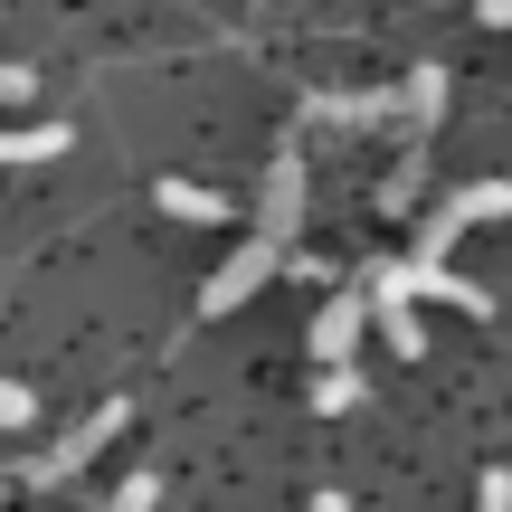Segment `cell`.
Returning a JSON list of instances; mask_svg holds the SVG:
<instances>
[{
  "label": "cell",
  "mask_w": 512,
  "mask_h": 512,
  "mask_svg": "<svg viewBox=\"0 0 512 512\" xmlns=\"http://www.w3.org/2000/svg\"><path fill=\"white\" fill-rule=\"evenodd\" d=\"M484 219H512V181H465L446 209H427V228H418V266H446V247H456L465 228H484Z\"/></svg>",
  "instance_id": "6da1fadb"
},
{
  "label": "cell",
  "mask_w": 512,
  "mask_h": 512,
  "mask_svg": "<svg viewBox=\"0 0 512 512\" xmlns=\"http://www.w3.org/2000/svg\"><path fill=\"white\" fill-rule=\"evenodd\" d=\"M124 418H133V399H105V408H86V418H76L67 437H57L48 456L29 465V484H76V475H86V465L114 446V427H124Z\"/></svg>",
  "instance_id": "7a4b0ae2"
},
{
  "label": "cell",
  "mask_w": 512,
  "mask_h": 512,
  "mask_svg": "<svg viewBox=\"0 0 512 512\" xmlns=\"http://www.w3.org/2000/svg\"><path fill=\"white\" fill-rule=\"evenodd\" d=\"M275 266H285V256H275L266 238H247V247H238V256H228V266H219V275H209V285H200V313H209V323H219V313L256 304V294L275 285Z\"/></svg>",
  "instance_id": "3957f363"
},
{
  "label": "cell",
  "mask_w": 512,
  "mask_h": 512,
  "mask_svg": "<svg viewBox=\"0 0 512 512\" xmlns=\"http://www.w3.org/2000/svg\"><path fill=\"white\" fill-rule=\"evenodd\" d=\"M361 304L380 313V342L399 351V361H418V351H427V323H418V304H408V294H399V266H370Z\"/></svg>",
  "instance_id": "277c9868"
},
{
  "label": "cell",
  "mask_w": 512,
  "mask_h": 512,
  "mask_svg": "<svg viewBox=\"0 0 512 512\" xmlns=\"http://www.w3.org/2000/svg\"><path fill=\"white\" fill-rule=\"evenodd\" d=\"M361 332H370V304H361V285H342L323 313H313V361H323V370H351Z\"/></svg>",
  "instance_id": "5b68a950"
},
{
  "label": "cell",
  "mask_w": 512,
  "mask_h": 512,
  "mask_svg": "<svg viewBox=\"0 0 512 512\" xmlns=\"http://www.w3.org/2000/svg\"><path fill=\"white\" fill-rule=\"evenodd\" d=\"M294 228H304V162L285 152V162H275V181H266V209H256V238L285 256V238H294Z\"/></svg>",
  "instance_id": "8992f818"
},
{
  "label": "cell",
  "mask_w": 512,
  "mask_h": 512,
  "mask_svg": "<svg viewBox=\"0 0 512 512\" xmlns=\"http://www.w3.org/2000/svg\"><path fill=\"white\" fill-rule=\"evenodd\" d=\"M399 294H408V304H446V313H494L484 285H465V275H446V266H418V256L399 266Z\"/></svg>",
  "instance_id": "52a82bcc"
},
{
  "label": "cell",
  "mask_w": 512,
  "mask_h": 512,
  "mask_svg": "<svg viewBox=\"0 0 512 512\" xmlns=\"http://www.w3.org/2000/svg\"><path fill=\"white\" fill-rule=\"evenodd\" d=\"M67 152V124H0V171H38Z\"/></svg>",
  "instance_id": "ba28073f"
},
{
  "label": "cell",
  "mask_w": 512,
  "mask_h": 512,
  "mask_svg": "<svg viewBox=\"0 0 512 512\" xmlns=\"http://www.w3.org/2000/svg\"><path fill=\"white\" fill-rule=\"evenodd\" d=\"M152 200H162V219H190V228L228 219V190H209V181H152Z\"/></svg>",
  "instance_id": "9c48e42d"
},
{
  "label": "cell",
  "mask_w": 512,
  "mask_h": 512,
  "mask_svg": "<svg viewBox=\"0 0 512 512\" xmlns=\"http://www.w3.org/2000/svg\"><path fill=\"white\" fill-rule=\"evenodd\" d=\"M313 408H323V418L361 408V370H323V380H313Z\"/></svg>",
  "instance_id": "30bf717a"
},
{
  "label": "cell",
  "mask_w": 512,
  "mask_h": 512,
  "mask_svg": "<svg viewBox=\"0 0 512 512\" xmlns=\"http://www.w3.org/2000/svg\"><path fill=\"white\" fill-rule=\"evenodd\" d=\"M437 95H446V76H437V67L408 76V124H437Z\"/></svg>",
  "instance_id": "8fae6325"
},
{
  "label": "cell",
  "mask_w": 512,
  "mask_h": 512,
  "mask_svg": "<svg viewBox=\"0 0 512 512\" xmlns=\"http://www.w3.org/2000/svg\"><path fill=\"white\" fill-rule=\"evenodd\" d=\"M152 503H162V484H152V475H124V484H114V503H105V512H152Z\"/></svg>",
  "instance_id": "7c38bea8"
},
{
  "label": "cell",
  "mask_w": 512,
  "mask_h": 512,
  "mask_svg": "<svg viewBox=\"0 0 512 512\" xmlns=\"http://www.w3.org/2000/svg\"><path fill=\"white\" fill-rule=\"evenodd\" d=\"M475 512H512V475L494 465V475H475Z\"/></svg>",
  "instance_id": "4fadbf2b"
},
{
  "label": "cell",
  "mask_w": 512,
  "mask_h": 512,
  "mask_svg": "<svg viewBox=\"0 0 512 512\" xmlns=\"http://www.w3.org/2000/svg\"><path fill=\"white\" fill-rule=\"evenodd\" d=\"M29 418H38V399L19 380H0V427H29Z\"/></svg>",
  "instance_id": "5bb4252c"
},
{
  "label": "cell",
  "mask_w": 512,
  "mask_h": 512,
  "mask_svg": "<svg viewBox=\"0 0 512 512\" xmlns=\"http://www.w3.org/2000/svg\"><path fill=\"white\" fill-rule=\"evenodd\" d=\"M29 86H38L29 67H0V105H29Z\"/></svg>",
  "instance_id": "9a60e30c"
},
{
  "label": "cell",
  "mask_w": 512,
  "mask_h": 512,
  "mask_svg": "<svg viewBox=\"0 0 512 512\" xmlns=\"http://www.w3.org/2000/svg\"><path fill=\"white\" fill-rule=\"evenodd\" d=\"M484 29H512V0H484Z\"/></svg>",
  "instance_id": "2e32d148"
},
{
  "label": "cell",
  "mask_w": 512,
  "mask_h": 512,
  "mask_svg": "<svg viewBox=\"0 0 512 512\" xmlns=\"http://www.w3.org/2000/svg\"><path fill=\"white\" fill-rule=\"evenodd\" d=\"M313 512H351V503H342V494H323V503H313Z\"/></svg>",
  "instance_id": "e0dca14e"
}]
</instances>
